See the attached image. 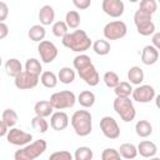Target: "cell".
<instances>
[{"label": "cell", "instance_id": "obj_1", "mask_svg": "<svg viewBox=\"0 0 160 160\" xmlns=\"http://www.w3.org/2000/svg\"><path fill=\"white\" fill-rule=\"evenodd\" d=\"M61 42L65 48L70 49L75 52H84L90 49L91 46V39L88 36V34L84 30L76 29L72 32H68L61 38Z\"/></svg>", "mask_w": 160, "mask_h": 160}, {"label": "cell", "instance_id": "obj_2", "mask_svg": "<svg viewBox=\"0 0 160 160\" xmlns=\"http://www.w3.org/2000/svg\"><path fill=\"white\" fill-rule=\"evenodd\" d=\"M70 122L75 134L79 136H88L92 131V116L88 110H76Z\"/></svg>", "mask_w": 160, "mask_h": 160}, {"label": "cell", "instance_id": "obj_3", "mask_svg": "<svg viewBox=\"0 0 160 160\" xmlns=\"http://www.w3.org/2000/svg\"><path fill=\"white\" fill-rule=\"evenodd\" d=\"M48 148V142L44 139L35 140L32 142H29L24 145L21 149L16 150L14 154L15 160H34L42 155Z\"/></svg>", "mask_w": 160, "mask_h": 160}, {"label": "cell", "instance_id": "obj_4", "mask_svg": "<svg viewBox=\"0 0 160 160\" xmlns=\"http://www.w3.org/2000/svg\"><path fill=\"white\" fill-rule=\"evenodd\" d=\"M115 112L120 116V119L125 122H130L135 119L136 116V110L132 104V100L129 98H122V96H116L114 102H112Z\"/></svg>", "mask_w": 160, "mask_h": 160}, {"label": "cell", "instance_id": "obj_5", "mask_svg": "<svg viewBox=\"0 0 160 160\" xmlns=\"http://www.w3.org/2000/svg\"><path fill=\"white\" fill-rule=\"evenodd\" d=\"M50 104L54 109L56 110H64V109H70L75 105L76 102V96L72 91L70 90H61L58 92H54L50 96Z\"/></svg>", "mask_w": 160, "mask_h": 160}, {"label": "cell", "instance_id": "obj_6", "mask_svg": "<svg viewBox=\"0 0 160 160\" xmlns=\"http://www.w3.org/2000/svg\"><path fill=\"white\" fill-rule=\"evenodd\" d=\"M102 34L106 40H119L128 34V26L121 20H114L104 26Z\"/></svg>", "mask_w": 160, "mask_h": 160}, {"label": "cell", "instance_id": "obj_7", "mask_svg": "<svg viewBox=\"0 0 160 160\" xmlns=\"http://www.w3.org/2000/svg\"><path fill=\"white\" fill-rule=\"evenodd\" d=\"M38 52L40 55V60L44 64H50L58 56V48L49 40H41L38 45Z\"/></svg>", "mask_w": 160, "mask_h": 160}, {"label": "cell", "instance_id": "obj_8", "mask_svg": "<svg viewBox=\"0 0 160 160\" xmlns=\"http://www.w3.org/2000/svg\"><path fill=\"white\" fill-rule=\"evenodd\" d=\"M100 130L102 135L110 140L118 139L120 136V128L112 116H104L100 120Z\"/></svg>", "mask_w": 160, "mask_h": 160}, {"label": "cell", "instance_id": "obj_9", "mask_svg": "<svg viewBox=\"0 0 160 160\" xmlns=\"http://www.w3.org/2000/svg\"><path fill=\"white\" fill-rule=\"evenodd\" d=\"M6 140L9 144L16 145V146H24L29 142H31L32 140V135L30 132H26L21 129L18 128H10V130H8L6 134Z\"/></svg>", "mask_w": 160, "mask_h": 160}, {"label": "cell", "instance_id": "obj_10", "mask_svg": "<svg viewBox=\"0 0 160 160\" xmlns=\"http://www.w3.org/2000/svg\"><path fill=\"white\" fill-rule=\"evenodd\" d=\"M131 96H132V100H135L138 102H141V104H146V102H150V101L154 100L155 89L151 85L140 84V85H136L135 89H132Z\"/></svg>", "mask_w": 160, "mask_h": 160}, {"label": "cell", "instance_id": "obj_11", "mask_svg": "<svg viewBox=\"0 0 160 160\" xmlns=\"http://www.w3.org/2000/svg\"><path fill=\"white\" fill-rule=\"evenodd\" d=\"M14 84L20 90H30L34 89L39 84V76L32 75L25 70H22L18 76L14 78Z\"/></svg>", "mask_w": 160, "mask_h": 160}, {"label": "cell", "instance_id": "obj_12", "mask_svg": "<svg viewBox=\"0 0 160 160\" xmlns=\"http://www.w3.org/2000/svg\"><path fill=\"white\" fill-rule=\"evenodd\" d=\"M102 11L110 18H120L125 11V5L122 0H102L101 2Z\"/></svg>", "mask_w": 160, "mask_h": 160}, {"label": "cell", "instance_id": "obj_13", "mask_svg": "<svg viewBox=\"0 0 160 160\" xmlns=\"http://www.w3.org/2000/svg\"><path fill=\"white\" fill-rule=\"evenodd\" d=\"M78 74L80 76L81 80L85 81V84H88L89 86H96L100 82V75L96 70V68L94 66V64H90L89 66L78 70Z\"/></svg>", "mask_w": 160, "mask_h": 160}, {"label": "cell", "instance_id": "obj_14", "mask_svg": "<svg viewBox=\"0 0 160 160\" xmlns=\"http://www.w3.org/2000/svg\"><path fill=\"white\" fill-rule=\"evenodd\" d=\"M50 126L52 130L55 131H61V130H65L69 125V116L66 112L59 110L56 112H52L50 115Z\"/></svg>", "mask_w": 160, "mask_h": 160}, {"label": "cell", "instance_id": "obj_15", "mask_svg": "<svg viewBox=\"0 0 160 160\" xmlns=\"http://www.w3.org/2000/svg\"><path fill=\"white\" fill-rule=\"evenodd\" d=\"M159 60V50L152 45H146L141 50V62L144 65H154Z\"/></svg>", "mask_w": 160, "mask_h": 160}, {"label": "cell", "instance_id": "obj_16", "mask_svg": "<svg viewBox=\"0 0 160 160\" xmlns=\"http://www.w3.org/2000/svg\"><path fill=\"white\" fill-rule=\"evenodd\" d=\"M136 149H138V154H140L142 158H152L158 152V146L155 145V142H152L150 140L140 141L139 145L136 146Z\"/></svg>", "mask_w": 160, "mask_h": 160}, {"label": "cell", "instance_id": "obj_17", "mask_svg": "<svg viewBox=\"0 0 160 160\" xmlns=\"http://www.w3.org/2000/svg\"><path fill=\"white\" fill-rule=\"evenodd\" d=\"M39 20H40V24L46 26V25H51L55 20V11H54V8L51 5H44L40 8L39 10Z\"/></svg>", "mask_w": 160, "mask_h": 160}, {"label": "cell", "instance_id": "obj_18", "mask_svg": "<svg viewBox=\"0 0 160 160\" xmlns=\"http://www.w3.org/2000/svg\"><path fill=\"white\" fill-rule=\"evenodd\" d=\"M54 108L51 106L49 100H40L34 105V111L35 115L38 116H42V118H48L52 114Z\"/></svg>", "mask_w": 160, "mask_h": 160}, {"label": "cell", "instance_id": "obj_19", "mask_svg": "<svg viewBox=\"0 0 160 160\" xmlns=\"http://www.w3.org/2000/svg\"><path fill=\"white\" fill-rule=\"evenodd\" d=\"M5 71L9 76L15 78L18 76L21 71H22V65L20 62V60H18L16 58H11L5 62Z\"/></svg>", "mask_w": 160, "mask_h": 160}, {"label": "cell", "instance_id": "obj_20", "mask_svg": "<svg viewBox=\"0 0 160 160\" xmlns=\"http://www.w3.org/2000/svg\"><path fill=\"white\" fill-rule=\"evenodd\" d=\"M46 35V30L44 28V25L41 24H36V25H32L29 31H28V36L31 41H35V42H40L41 40H44Z\"/></svg>", "mask_w": 160, "mask_h": 160}, {"label": "cell", "instance_id": "obj_21", "mask_svg": "<svg viewBox=\"0 0 160 160\" xmlns=\"http://www.w3.org/2000/svg\"><path fill=\"white\" fill-rule=\"evenodd\" d=\"M128 80L132 85H140L144 81V71L140 66H131L128 71Z\"/></svg>", "mask_w": 160, "mask_h": 160}, {"label": "cell", "instance_id": "obj_22", "mask_svg": "<svg viewBox=\"0 0 160 160\" xmlns=\"http://www.w3.org/2000/svg\"><path fill=\"white\" fill-rule=\"evenodd\" d=\"M92 46V50L96 55H100V56H105L110 52L111 50V46H110V42L106 40V39H99L96 41H94V44H91Z\"/></svg>", "mask_w": 160, "mask_h": 160}, {"label": "cell", "instance_id": "obj_23", "mask_svg": "<svg viewBox=\"0 0 160 160\" xmlns=\"http://www.w3.org/2000/svg\"><path fill=\"white\" fill-rule=\"evenodd\" d=\"M78 102L82 106V108H91L95 104V94L90 90H84L78 95Z\"/></svg>", "mask_w": 160, "mask_h": 160}, {"label": "cell", "instance_id": "obj_24", "mask_svg": "<svg viewBox=\"0 0 160 160\" xmlns=\"http://www.w3.org/2000/svg\"><path fill=\"white\" fill-rule=\"evenodd\" d=\"M135 132L140 138H148L152 134V125L148 120H139L135 124Z\"/></svg>", "mask_w": 160, "mask_h": 160}, {"label": "cell", "instance_id": "obj_25", "mask_svg": "<svg viewBox=\"0 0 160 160\" xmlns=\"http://www.w3.org/2000/svg\"><path fill=\"white\" fill-rule=\"evenodd\" d=\"M118 151L120 154V158H124V159H135L136 155H138V149L131 142H124V144H121Z\"/></svg>", "mask_w": 160, "mask_h": 160}, {"label": "cell", "instance_id": "obj_26", "mask_svg": "<svg viewBox=\"0 0 160 160\" xmlns=\"http://www.w3.org/2000/svg\"><path fill=\"white\" fill-rule=\"evenodd\" d=\"M39 80H40V82L45 86V88H48V89H52V88H55L56 85H58V76L52 72V71H42L41 74H40V76H39Z\"/></svg>", "mask_w": 160, "mask_h": 160}, {"label": "cell", "instance_id": "obj_27", "mask_svg": "<svg viewBox=\"0 0 160 160\" xmlns=\"http://www.w3.org/2000/svg\"><path fill=\"white\" fill-rule=\"evenodd\" d=\"M58 80H60V82L62 84H71L75 80V70H72L69 66H64L59 70L58 74Z\"/></svg>", "mask_w": 160, "mask_h": 160}, {"label": "cell", "instance_id": "obj_28", "mask_svg": "<svg viewBox=\"0 0 160 160\" xmlns=\"http://www.w3.org/2000/svg\"><path fill=\"white\" fill-rule=\"evenodd\" d=\"M25 71L32 74V75H36V76H40V74L42 72V66H41V62L36 59V58H30L26 60L25 62Z\"/></svg>", "mask_w": 160, "mask_h": 160}, {"label": "cell", "instance_id": "obj_29", "mask_svg": "<svg viewBox=\"0 0 160 160\" xmlns=\"http://www.w3.org/2000/svg\"><path fill=\"white\" fill-rule=\"evenodd\" d=\"M80 14L76 11V10H70L66 12L65 15V22L68 25L69 29H78L79 25H80Z\"/></svg>", "mask_w": 160, "mask_h": 160}, {"label": "cell", "instance_id": "obj_30", "mask_svg": "<svg viewBox=\"0 0 160 160\" xmlns=\"http://www.w3.org/2000/svg\"><path fill=\"white\" fill-rule=\"evenodd\" d=\"M1 120H2V121L8 125V128L10 129V128H12V126L16 125V122H18V120H19V116H18V114H16L15 110H12V109H5V110L2 111Z\"/></svg>", "mask_w": 160, "mask_h": 160}, {"label": "cell", "instance_id": "obj_31", "mask_svg": "<svg viewBox=\"0 0 160 160\" xmlns=\"http://www.w3.org/2000/svg\"><path fill=\"white\" fill-rule=\"evenodd\" d=\"M114 92L116 96H122V98H129L132 92V86L128 81H120L115 88Z\"/></svg>", "mask_w": 160, "mask_h": 160}, {"label": "cell", "instance_id": "obj_32", "mask_svg": "<svg viewBox=\"0 0 160 160\" xmlns=\"http://www.w3.org/2000/svg\"><path fill=\"white\" fill-rule=\"evenodd\" d=\"M31 126H32V129L35 130V131H38V132H46L48 131V129H49V124H48V121L45 120V118H42V116H38V115H35L34 118H32V120H31Z\"/></svg>", "mask_w": 160, "mask_h": 160}, {"label": "cell", "instance_id": "obj_33", "mask_svg": "<svg viewBox=\"0 0 160 160\" xmlns=\"http://www.w3.org/2000/svg\"><path fill=\"white\" fill-rule=\"evenodd\" d=\"M136 26V30L140 35L142 36H149V35H152L155 32V24L152 22V20H149V21H144L139 25H135Z\"/></svg>", "mask_w": 160, "mask_h": 160}, {"label": "cell", "instance_id": "obj_34", "mask_svg": "<svg viewBox=\"0 0 160 160\" xmlns=\"http://www.w3.org/2000/svg\"><path fill=\"white\" fill-rule=\"evenodd\" d=\"M90 64H92V62H91V59H90V56H88L86 54H79V55L75 56L74 60H72V65H74V69H75V70H81V69L89 66Z\"/></svg>", "mask_w": 160, "mask_h": 160}, {"label": "cell", "instance_id": "obj_35", "mask_svg": "<svg viewBox=\"0 0 160 160\" xmlns=\"http://www.w3.org/2000/svg\"><path fill=\"white\" fill-rule=\"evenodd\" d=\"M94 156V152L88 146H79L76 150H75V154H74V159L75 160H91Z\"/></svg>", "mask_w": 160, "mask_h": 160}, {"label": "cell", "instance_id": "obj_36", "mask_svg": "<svg viewBox=\"0 0 160 160\" xmlns=\"http://www.w3.org/2000/svg\"><path fill=\"white\" fill-rule=\"evenodd\" d=\"M51 31H52V34H54L56 38H62L64 35H66V34L69 32V28H68V25H66L65 21L59 20V21H55V22L52 24Z\"/></svg>", "mask_w": 160, "mask_h": 160}, {"label": "cell", "instance_id": "obj_37", "mask_svg": "<svg viewBox=\"0 0 160 160\" xmlns=\"http://www.w3.org/2000/svg\"><path fill=\"white\" fill-rule=\"evenodd\" d=\"M102 80H104V84L110 89H114L120 82V78L115 71H106L102 76Z\"/></svg>", "mask_w": 160, "mask_h": 160}, {"label": "cell", "instance_id": "obj_38", "mask_svg": "<svg viewBox=\"0 0 160 160\" xmlns=\"http://www.w3.org/2000/svg\"><path fill=\"white\" fill-rule=\"evenodd\" d=\"M139 10L145 11L148 14H154L158 10V4L156 0H140V5H139Z\"/></svg>", "mask_w": 160, "mask_h": 160}, {"label": "cell", "instance_id": "obj_39", "mask_svg": "<svg viewBox=\"0 0 160 160\" xmlns=\"http://www.w3.org/2000/svg\"><path fill=\"white\" fill-rule=\"evenodd\" d=\"M101 159L102 160H119L120 154L116 149L114 148H108L101 152Z\"/></svg>", "mask_w": 160, "mask_h": 160}, {"label": "cell", "instance_id": "obj_40", "mask_svg": "<svg viewBox=\"0 0 160 160\" xmlns=\"http://www.w3.org/2000/svg\"><path fill=\"white\" fill-rule=\"evenodd\" d=\"M151 14H148V12H145V11H141V10H136L135 11V14H134V24L135 25H139V24H141V22H144V21H149V20H152L151 19Z\"/></svg>", "mask_w": 160, "mask_h": 160}, {"label": "cell", "instance_id": "obj_41", "mask_svg": "<svg viewBox=\"0 0 160 160\" xmlns=\"http://www.w3.org/2000/svg\"><path fill=\"white\" fill-rule=\"evenodd\" d=\"M49 158H50V160H72V155L66 150L55 151Z\"/></svg>", "mask_w": 160, "mask_h": 160}, {"label": "cell", "instance_id": "obj_42", "mask_svg": "<svg viewBox=\"0 0 160 160\" xmlns=\"http://www.w3.org/2000/svg\"><path fill=\"white\" fill-rule=\"evenodd\" d=\"M72 4L76 9L79 10H85L88 8H90L91 5V0H72Z\"/></svg>", "mask_w": 160, "mask_h": 160}, {"label": "cell", "instance_id": "obj_43", "mask_svg": "<svg viewBox=\"0 0 160 160\" xmlns=\"http://www.w3.org/2000/svg\"><path fill=\"white\" fill-rule=\"evenodd\" d=\"M8 15H9V6H8V4L4 2V1H0V21L6 20Z\"/></svg>", "mask_w": 160, "mask_h": 160}, {"label": "cell", "instance_id": "obj_44", "mask_svg": "<svg viewBox=\"0 0 160 160\" xmlns=\"http://www.w3.org/2000/svg\"><path fill=\"white\" fill-rule=\"evenodd\" d=\"M9 34V26L4 22V21H0V40L1 39H5Z\"/></svg>", "mask_w": 160, "mask_h": 160}, {"label": "cell", "instance_id": "obj_45", "mask_svg": "<svg viewBox=\"0 0 160 160\" xmlns=\"http://www.w3.org/2000/svg\"><path fill=\"white\" fill-rule=\"evenodd\" d=\"M152 46H155L158 50L160 49V32H154L152 34Z\"/></svg>", "mask_w": 160, "mask_h": 160}, {"label": "cell", "instance_id": "obj_46", "mask_svg": "<svg viewBox=\"0 0 160 160\" xmlns=\"http://www.w3.org/2000/svg\"><path fill=\"white\" fill-rule=\"evenodd\" d=\"M8 130H9V128H8V125L2 121V120H0V138H2V136H6V134H8Z\"/></svg>", "mask_w": 160, "mask_h": 160}, {"label": "cell", "instance_id": "obj_47", "mask_svg": "<svg viewBox=\"0 0 160 160\" xmlns=\"http://www.w3.org/2000/svg\"><path fill=\"white\" fill-rule=\"evenodd\" d=\"M2 65V59H1V56H0V66Z\"/></svg>", "mask_w": 160, "mask_h": 160}, {"label": "cell", "instance_id": "obj_48", "mask_svg": "<svg viewBox=\"0 0 160 160\" xmlns=\"http://www.w3.org/2000/svg\"><path fill=\"white\" fill-rule=\"evenodd\" d=\"M130 2H136V1H139V0H129Z\"/></svg>", "mask_w": 160, "mask_h": 160}, {"label": "cell", "instance_id": "obj_49", "mask_svg": "<svg viewBox=\"0 0 160 160\" xmlns=\"http://www.w3.org/2000/svg\"><path fill=\"white\" fill-rule=\"evenodd\" d=\"M0 80H1V78H0Z\"/></svg>", "mask_w": 160, "mask_h": 160}]
</instances>
